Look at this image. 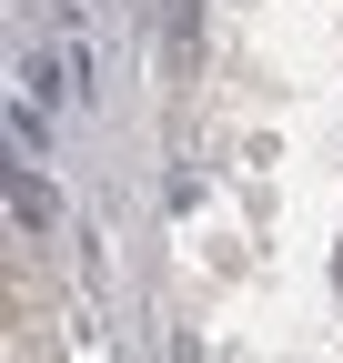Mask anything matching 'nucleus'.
Returning a JSON list of instances; mask_svg holds the SVG:
<instances>
[{
  "instance_id": "nucleus-1",
  "label": "nucleus",
  "mask_w": 343,
  "mask_h": 363,
  "mask_svg": "<svg viewBox=\"0 0 343 363\" xmlns=\"http://www.w3.org/2000/svg\"><path fill=\"white\" fill-rule=\"evenodd\" d=\"M51 212H61V202H51V182L21 172V182H11V222H21V233H51Z\"/></svg>"
}]
</instances>
